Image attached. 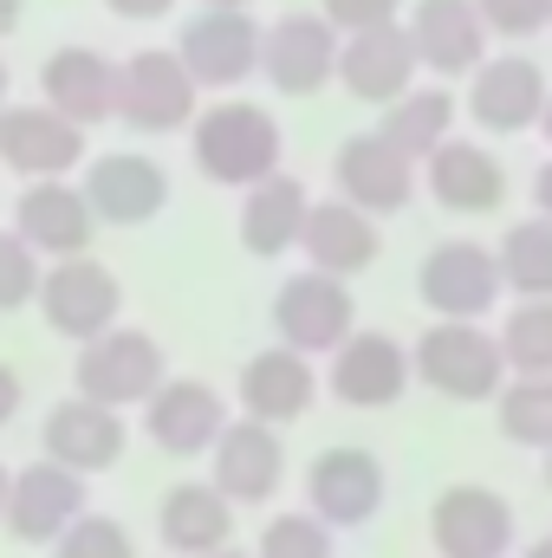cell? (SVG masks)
I'll list each match as a JSON object with an SVG mask.
<instances>
[{
  "label": "cell",
  "mask_w": 552,
  "mask_h": 558,
  "mask_svg": "<svg viewBox=\"0 0 552 558\" xmlns=\"http://www.w3.org/2000/svg\"><path fill=\"white\" fill-rule=\"evenodd\" d=\"M410 0H319V13L351 39V33H371V26H397Z\"/></svg>",
  "instance_id": "74e56055"
},
{
  "label": "cell",
  "mask_w": 552,
  "mask_h": 558,
  "mask_svg": "<svg viewBox=\"0 0 552 558\" xmlns=\"http://www.w3.org/2000/svg\"><path fill=\"white\" fill-rule=\"evenodd\" d=\"M410 364H416V384L435 390L442 403H494L514 384L501 331L468 325V318H435L410 344Z\"/></svg>",
  "instance_id": "7a4b0ae2"
},
{
  "label": "cell",
  "mask_w": 552,
  "mask_h": 558,
  "mask_svg": "<svg viewBox=\"0 0 552 558\" xmlns=\"http://www.w3.org/2000/svg\"><path fill=\"white\" fill-rule=\"evenodd\" d=\"M338 85L358 98V105H397L404 92L422 85V59H416L410 26H371V33H351L345 52H338Z\"/></svg>",
  "instance_id": "cb8c5ba5"
},
{
  "label": "cell",
  "mask_w": 552,
  "mask_h": 558,
  "mask_svg": "<svg viewBox=\"0 0 552 558\" xmlns=\"http://www.w3.org/2000/svg\"><path fill=\"white\" fill-rule=\"evenodd\" d=\"M156 539L176 558H208L235 546V500L215 481H176L156 507Z\"/></svg>",
  "instance_id": "83f0119b"
},
{
  "label": "cell",
  "mask_w": 552,
  "mask_h": 558,
  "mask_svg": "<svg viewBox=\"0 0 552 558\" xmlns=\"http://www.w3.org/2000/svg\"><path fill=\"white\" fill-rule=\"evenodd\" d=\"M501 274L514 299H552V221L547 215H527L501 234Z\"/></svg>",
  "instance_id": "4dcf8cb0"
},
{
  "label": "cell",
  "mask_w": 552,
  "mask_h": 558,
  "mask_svg": "<svg viewBox=\"0 0 552 558\" xmlns=\"http://www.w3.org/2000/svg\"><path fill=\"white\" fill-rule=\"evenodd\" d=\"M7 494H13V468L0 461V520H7Z\"/></svg>",
  "instance_id": "7bdbcfd3"
},
{
  "label": "cell",
  "mask_w": 552,
  "mask_h": 558,
  "mask_svg": "<svg viewBox=\"0 0 552 558\" xmlns=\"http://www.w3.org/2000/svg\"><path fill=\"white\" fill-rule=\"evenodd\" d=\"M261 558H338V533L305 507V513H274L261 526Z\"/></svg>",
  "instance_id": "836d02e7"
},
{
  "label": "cell",
  "mask_w": 552,
  "mask_h": 558,
  "mask_svg": "<svg viewBox=\"0 0 552 558\" xmlns=\"http://www.w3.org/2000/svg\"><path fill=\"white\" fill-rule=\"evenodd\" d=\"M124 312V286L118 274L98 260V254H72V260H46L39 279V318L72 338V344H92L98 331H111Z\"/></svg>",
  "instance_id": "30bf717a"
},
{
  "label": "cell",
  "mask_w": 552,
  "mask_h": 558,
  "mask_svg": "<svg viewBox=\"0 0 552 558\" xmlns=\"http://www.w3.org/2000/svg\"><path fill=\"white\" fill-rule=\"evenodd\" d=\"M305 215H312V195H305V182L279 169V175L254 182V189L241 195V247H248L254 260H279L286 247H299V234H305Z\"/></svg>",
  "instance_id": "f1b7e54d"
},
{
  "label": "cell",
  "mask_w": 552,
  "mask_h": 558,
  "mask_svg": "<svg viewBox=\"0 0 552 558\" xmlns=\"http://www.w3.org/2000/svg\"><path fill=\"white\" fill-rule=\"evenodd\" d=\"M391 500V474L371 448L358 441H338V448H319L305 461V507L332 526V533H358L384 513Z\"/></svg>",
  "instance_id": "52a82bcc"
},
{
  "label": "cell",
  "mask_w": 552,
  "mask_h": 558,
  "mask_svg": "<svg viewBox=\"0 0 552 558\" xmlns=\"http://www.w3.org/2000/svg\"><path fill=\"white\" fill-rule=\"evenodd\" d=\"M533 208H540V215L552 221V156L540 162V169H533Z\"/></svg>",
  "instance_id": "60d3db41"
},
{
  "label": "cell",
  "mask_w": 552,
  "mask_h": 558,
  "mask_svg": "<svg viewBox=\"0 0 552 558\" xmlns=\"http://www.w3.org/2000/svg\"><path fill=\"white\" fill-rule=\"evenodd\" d=\"M13 234L39 254V260H72V254H92V234H98V215L85 202L79 182H26L20 202H13Z\"/></svg>",
  "instance_id": "603a6c76"
},
{
  "label": "cell",
  "mask_w": 552,
  "mask_h": 558,
  "mask_svg": "<svg viewBox=\"0 0 552 558\" xmlns=\"http://www.w3.org/2000/svg\"><path fill=\"white\" fill-rule=\"evenodd\" d=\"M261 39L267 26L254 13H235V7H195L176 33V52L189 65V78L202 92H241L248 78H261Z\"/></svg>",
  "instance_id": "5b68a950"
},
{
  "label": "cell",
  "mask_w": 552,
  "mask_h": 558,
  "mask_svg": "<svg viewBox=\"0 0 552 558\" xmlns=\"http://www.w3.org/2000/svg\"><path fill=\"white\" fill-rule=\"evenodd\" d=\"M501 351L514 377H552V299H514L501 318Z\"/></svg>",
  "instance_id": "1f68e13d"
},
{
  "label": "cell",
  "mask_w": 552,
  "mask_h": 558,
  "mask_svg": "<svg viewBox=\"0 0 552 558\" xmlns=\"http://www.w3.org/2000/svg\"><path fill=\"white\" fill-rule=\"evenodd\" d=\"M319 390H325V377H319L312 357L292 351V344H267V351H254V357L241 364V377H235V403H241V416L267 422V428H286V422L312 416Z\"/></svg>",
  "instance_id": "7402d4cb"
},
{
  "label": "cell",
  "mask_w": 552,
  "mask_h": 558,
  "mask_svg": "<svg viewBox=\"0 0 552 558\" xmlns=\"http://www.w3.org/2000/svg\"><path fill=\"white\" fill-rule=\"evenodd\" d=\"M52 558H137V539H131L124 520H111V513H85V520L52 546Z\"/></svg>",
  "instance_id": "d590c367"
},
{
  "label": "cell",
  "mask_w": 552,
  "mask_h": 558,
  "mask_svg": "<svg viewBox=\"0 0 552 558\" xmlns=\"http://www.w3.org/2000/svg\"><path fill=\"white\" fill-rule=\"evenodd\" d=\"M39 279H46V260H39L13 228H0V312L39 305Z\"/></svg>",
  "instance_id": "e575fe53"
},
{
  "label": "cell",
  "mask_w": 552,
  "mask_h": 558,
  "mask_svg": "<svg viewBox=\"0 0 552 558\" xmlns=\"http://www.w3.org/2000/svg\"><path fill=\"white\" fill-rule=\"evenodd\" d=\"M416 384L410 344L391 338V331H351L338 351H332V371H325V390L345 403V410H397Z\"/></svg>",
  "instance_id": "5bb4252c"
},
{
  "label": "cell",
  "mask_w": 552,
  "mask_h": 558,
  "mask_svg": "<svg viewBox=\"0 0 552 558\" xmlns=\"http://www.w3.org/2000/svg\"><path fill=\"white\" fill-rule=\"evenodd\" d=\"M267 318H274V344H292V351H305V357H332V351L358 331V299H351L345 279L305 267V274H292L274 292Z\"/></svg>",
  "instance_id": "ba28073f"
},
{
  "label": "cell",
  "mask_w": 552,
  "mask_h": 558,
  "mask_svg": "<svg viewBox=\"0 0 552 558\" xmlns=\"http://www.w3.org/2000/svg\"><path fill=\"white\" fill-rule=\"evenodd\" d=\"M547 72L527 59V52H494L468 92H461V111L481 137H520V131H540L547 118Z\"/></svg>",
  "instance_id": "7c38bea8"
},
{
  "label": "cell",
  "mask_w": 552,
  "mask_h": 558,
  "mask_svg": "<svg viewBox=\"0 0 552 558\" xmlns=\"http://www.w3.org/2000/svg\"><path fill=\"white\" fill-rule=\"evenodd\" d=\"M85 474H72V468H59V461H26V468H13V494H7V520H0V533L13 539V546H59L92 507H85Z\"/></svg>",
  "instance_id": "8fae6325"
},
{
  "label": "cell",
  "mask_w": 552,
  "mask_h": 558,
  "mask_svg": "<svg viewBox=\"0 0 552 558\" xmlns=\"http://www.w3.org/2000/svg\"><path fill=\"white\" fill-rule=\"evenodd\" d=\"M422 189V162H410L384 131H364V137H345L332 156V195H345L351 208L364 215H404Z\"/></svg>",
  "instance_id": "4fadbf2b"
},
{
  "label": "cell",
  "mask_w": 552,
  "mask_h": 558,
  "mask_svg": "<svg viewBox=\"0 0 552 558\" xmlns=\"http://www.w3.org/2000/svg\"><path fill=\"white\" fill-rule=\"evenodd\" d=\"M410 39H416V59L422 72H435V85L448 78H475L488 65V20L475 0H410Z\"/></svg>",
  "instance_id": "44dd1931"
},
{
  "label": "cell",
  "mask_w": 552,
  "mask_h": 558,
  "mask_svg": "<svg viewBox=\"0 0 552 558\" xmlns=\"http://www.w3.org/2000/svg\"><path fill=\"white\" fill-rule=\"evenodd\" d=\"M72 384H79V397H92V403L143 410V403L169 384V351H163L143 325H111V331H98L92 344H79Z\"/></svg>",
  "instance_id": "3957f363"
},
{
  "label": "cell",
  "mask_w": 552,
  "mask_h": 558,
  "mask_svg": "<svg viewBox=\"0 0 552 558\" xmlns=\"http://www.w3.org/2000/svg\"><path fill=\"white\" fill-rule=\"evenodd\" d=\"M20 20H26V0H0V39H7Z\"/></svg>",
  "instance_id": "b9f144b4"
},
{
  "label": "cell",
  "mask_w": 552,
  "mask_h": 558,
  "mask_svg": "<svg viewBox=\"0 0 552 558\" xmlns=\"http://www.w3.org/2000/svg\"><path fill=\"white\" fill-rule=\"evenodd\" d=\"M455 118H461V98H455L448 85H416L397 105H384V124H377V131L397 143L410 162H429L442 143L455 137Z\"/></svg>",
  "instance_id": "f546056e"
},
{
  "label": "cell",
  "mask_w": 552,
  "mask_h": 558,
  "mask_svg": "<svg viewBox=\"0 0 552 558\" xmlns=\"http://www.w3.org/2000/svg\"><path fill=\"white\" fill-rule=\"evenodd\" d=\"M429 546L435 558H507L514 553V500L481 481L442 487L429 507Z\"/></svg>",
  "instance_id": "9a60e30c"
},
{
  "label": "cell",
  "mask_w": 552,
  "mask_h": 558,
  "mask_svg": "<svg viewBox=\"0 0 552 558\" xmlns=\"http://www.w3.org/2000/svg\"><path fill=\"white\" fill-rule=\"evenodd\" d=\"M189 156H195V169L215 189H241L248 195L254 182L286 169V131H279V118L267 105L228 92V98L202 105V118L189 124Z\"/></svg>",
  "instance_id": "6da1fadb"
},
{
  "label": "cell",
  "mask_w": 552,
  "mask_h": 558,
  "mask_svg": "<svg viewBox=\"0 0 552 558\" xmlns=\"http://www.w3.org/2000/svg\"><path fill=\"white\" fill-rule=\"evenodd\" d=\"M494 416H501V435L514 448H552V377H514L501 397H494Z\"/></svg>",
  "instance_id": "d6a6232c"
},
{
  "label": "cell",
  "mask_w": 552,
  "mask_h": 558,
  "mask_svg": "<svg viewBox=\"0 0 552 558\" xmlns=\"http://www.w3.org/2000/svg\"><path fill=\"white\" fill-rule=\"evenodd\" d=\"M208 558H261V553H241V546H221V553H208Z\"/></svg>",
  "instance_id": "7dc6e473"
},
{
  "label": "cell",
  "mask_w": 552,
  "mask_h": 558,
  "mask_svg": "<svg viewBox=\"0 0 552 558\" xmlns=\"http://www.w3.org/2000/svg\"><path fill=\"white\" fill-rule=\"evenodd\" d=\"M39 448H46V461H59V468H72V474H111L118 461H124V448H131V428H124V410H111V403H92V397H59L46 422H39Z\"/></svg>",
  "instance_id": "e0dca14e"
},
{
  "label": "cell",
  "mask_w": 552,
  "mask_h": 558,
  "mask_svg": "<svg viewBox=\"0 0 552 558\" xmlns=\"http://www.w3.org/2000/svg\"><path fill=\"white\" fill-rule=\"evenodd\" d=\"M105 7H111L118 20H169L182 0H105Z\"/></svg>",
  "instance_id": "f35d334b"
},
{
  "label": "cell",
  "mask_w": 552,
  "mask_h": 558,
  "mask_svg": "<svg viewBox=\"0 0 552 558\" xmlns=\"http://www.w3.org/2000/svg\"><path fill=\"white\" fill-rule=\"evenodd\" d=\"M540 137L552 143V98H547V118H540Z\"/></svg>",
  "instance_id": "c3c4849f"
},
{
  "label": "cell",
  "mask_w": 552,
  "mask_h": 558,
  "mask_svg": "<svg viewBox=\"0 0 552 558\" xmlns=\"http://www.w3.org/2000/svg\"><path fill=\"white\" fill-rule=\"evenodd\" d=\"M79 162H92L85 124L59 118L52 105H7L0 111V169H13L26 182H59Z\"/></svg>",
  "instance_id": "ac0fdd59"
},
{
  "label": "cell",
  "mask_w": 552,
  "mask_h": 558,
  "mask_svg": "<svg viewBox=\"0 0 552 558\" xmlns=\"http://www.w3.org/2000/svg\"><path fill=\"white\" fill-rule=\"evenodd\" d=\"M507 292V274H501V254L481 247V241H435L416 267V299L429 305V318H468L481 325Z\"/></svg>",
  "instance_id": "8992f818"
},
{
  "label": "cell",
  "mask_w": 552,
  "mask_h": 558,
  "mask_svg": "<svg viewBox=\"0 0 552 558\" xmlns=\"http://www.w3.org/2000/svg\"><path fill=\"white\" fill-rule=\"evenodd\" d=\"M202 7H235V13H254V0H202Z\"/></svg>",
  "instance_id": "f6af8a7d"
},
{
  "label": "cell",
  "mask_w": 552,
  "mask_h": 558,
  "mask_svg": "<svg viewBox=\"0 0 552 558\" xmlns=\"http://www.w3.org/2000/svg\"><path fill=\"white\" fill-rule=\"evenodd\" d=\"M20 403H26V384H20V371H13V364H0V428L20 416Z\"/></svg>",
  "instance_id": "ab89813d"
},
{
  "label": "cell",
  "mask_w": 552,
  "mask_h": 558,
  "mask_svg": "<svg viewBox=\"0 0 552 558\" xmlns=\"http://www.w3.org/2000/svg\"><path fill=\"white\" fill-rule=\"evenodd\" d=\"M338 52H345V33L319 7L279 13L267 26V39H261V78L279 98H319L338 78Z\"/></svg>",
  "instance_id": "9c48e42d"
},
{
  "label": "cell",
  "mask_w": 552,
  "mask_h": 558,
  "mask_svg": "<svg viewBox=\"0 0 552 558\" xmlns=\"http://www.w3.org/2000/svg\"><path fill=\"white\" fill-rule=\"evenodd\" d=\"M299 254H305L312 274L358 279L364 267H377V254H384V228H377V215L351 208L345 195H325V202H312V215H305Z\"/></svg>",
  "instance_id": "4316f807"
},
{
  "label": "cell",
  "mask_w": 552,
  "mask_h": 558,
  "mask_svg": "<svg viewBox=\"0 0 552 558\" xmlns=\"http://www.w3.org/2000/svg\"><path fill=\"white\" fill-rule=\"evenodd\" d=\"M547 494H552V448H547Z\"/></svg>",
  "instance_id": "681fc988"
},
{
  "label": "cell",
  "mask_w": 552,
  "mask_h": 558,
  "mask_svg": "<svg viewBox=\"0 0 552 558\" xmlns=\"http://www.w3.org/2000/svg\"><path fill=\"white\" fill-rule=\"evenodd\" d=\"M228 397L202 377H169L149 403H143V435L149 448H163L169 461H195V454H215V441L228 435Z\"/></svg>",
  "instance_id": "2e32d148"
},
{
  "label": "cell",
  "mask_w": 552,
  "mask_h": 558,
  "mask_svg": "<svg viewBox=\"0 0 552 558\" xmlns=\"http://www.w3.org/2000/svg\"><path fill=\"white\" fill-rule=\"evenodd\" d=\"M208 481L235 500V507H267L279 494V481H286V441H279V428L254 416H235L228 422V435L215 441V454H208Z\"/></svg>",
  "instance_id": "d4e9b609"
},
{
  "label": "cell",
  "mask_w": 552,
  "mask_h": 558,
  "mask_svg": "<svg viewBox=\"0 0 552 558\" xmlns=\"http://www.w3.org/2000/svg\"><path fill=\"white\" fill-rule=\"evenodd\" d=\"M475 7H481L488 33H494V39H514V46L540 39L552 26V0H475Z\"/></svg>",
  "instance_id": "8d00e7d4"
},
{
  "label": "cell",
  "mask_w": 552,
  "mask_h": 558,
  "mask_svg": "<svg viewBox=\"0 0 552 558\" xmlns=\"http://www.w3.org/2000/svg\"><path fill=\"white\" fill-rule=\"evenodd\" d=\"M422 189L442 215H494L507 202V169L488 143L448 137L429 162H422Z\"/></svg>",
  "instance_id": "484cf974"
},
{
  "label": "cell",
  "mask_w": 552,
  "mask_h": 558,
  "mask_svg": "<svg viewBox=\"0 0 552 558\" xmlns=\"http://www.w3.org/2000/svg\"><path fill=\"white\" fill-rule=\"evenodd\" d=\"M520 558H552V533H547V539H533V546H527Z\"/></svg>",
  "instance_id": "ee69618b"
},
{
  "label": "cell",
  "mask_w": 552,
  "mask_h": 558,
  "mask_svg": "<svg viewBox=\"0 0 552 558\" xmlns=\"http://www.w3.org/2000/svg\"><path fill=\"white\" fill-rule=\"evenodd\" d=\"M118 78H124V59L98 52V46H52L46 65H39V105H52L59 118L72 124H111L118 118Z\"/></svg>",
  "instance_id": "d6986e66"
},
{
  "label": "cell",
  "mask_w": 552,
  "mask_h": 558,
  "mask_svg": "<svg viewBox=\"0 0 552 558\" xmlns=\"http://www.w3.org/2000/svg\"><path fill=\"white\" fill-rule=\"evenodd\" d=\"M85 202L105 228H143L169 208V169L143 149H105L85 162Z\"/></svg>",
  "instance_id": "ffe728a7"
},
{
  "label": "cell",
  "mask_w": 552,
  "mask_h": 558,
  "mask_svg": "<svg viewBox=\"0 0 552 558\" xmlns=\"http://www.w3.org/2000/svg\"><path fill=\"white\" fill-rule=\"evenodd\" d=\"M202 118V85L189 78L176 46H137L118 78V124L137 137H169Z\"/></svg>",
  "instance_id": "277c9868"
},
{
  "label": "cell",
  "mask_w": 552,
  "mask_h": 558,
  "mask_svg": "<svg viewBox=\"0 0 552 558\" xmlns=\"http://www.w3.org/2000/svg\"><path fill=\"white\" fill-rule=\"evenodd\" d=\"M7 85H13V72H7V59H0V111H7Z\"/></svg>",
  "instance_id": "bcb514c9"
}]
</instances>
